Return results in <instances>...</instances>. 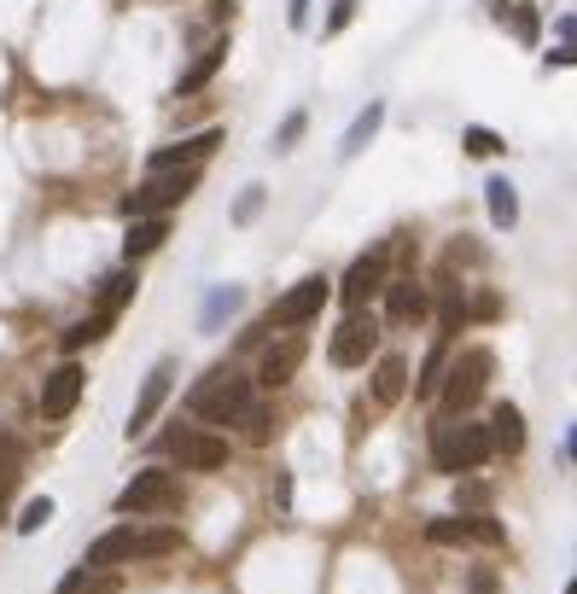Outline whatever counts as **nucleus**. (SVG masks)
Listing matches in <instances>:
<instances>
[{
	"instance_id": "obj_1",
	"label": "nucleus",
	"mask_w": 577,
	"mask_h": 594,
	"mask_svg": "<svg viewBox=\"0 0 577 594\" xmlns=\"http://www.w3.org/2000/svg\"><path fill=\"white\" fill-rule=\"evenodd\" d=\"M187 414L204 420V426H251V414H257V391H251V379L234 373V367H216V373H204L193 396H187Z\"/></svg>"
},
{
	"instance_id": "obj_2",
	"label": "nucleus",
	"mask_w": 577,
	"mask_h": 594,
	"mask_svg": "<svg viewBox=\"0 0 577 594\" xmlns=\"http://www.w3.org/2000/svg\"><path fill=\"white\" fill-rule=\"evenodd\" d=\"M496 455V431L484 420H432V466L438 472H478Z\"/></svg>"
},
{
	"instance_id": "obj_3",
	"label": "nucleus",
	"mask_w": 577,
	"mask_h": 594,
	"mask_svg": "<svg viewBox=\"0 0 577 594\" xmlns=\"http://www.w3.org/2000/svg\"><path fill=\"white\" fill-rule=\"evenodd\" d=\"M490 373H496V362H490V350H467L461 362L443 373V391H438V414L432 420H467L478 402H484V385H490Z\"/></svg>"
},
{
	"instance_id": "obj_4",
	"label": "nucleus",
	"mask_w": 577,
	"mask_h": 594,
	"mask_svg": "<svg viewBox=\"0 0 577 594\" xmlns=\"http://www.w3.org/2000/svg\"><path fill=\"white\" fill-rule=\"evenodd\" d=\"M158 455H175L187 472H222V466H228V437L199 431V426H181V420H175V426L158 437Z\"/></svg>"
},
{
	"instance_id": "obj_5",
	"label": "nucleus",
	"mask_w": 577,
	"mask_h": 594,
	"mask_svg": "<svg viewBox=\"0 0 577 594\" xmlns=\"http://www.w3.org/2000/svg\"><path fill=\"white\" fill-rule=\"evenodd\" d=\"M193 181H199V169H175V175H146L135 193H123V216L140 222V216H164L175 210L181 198L193 193Z\"/></svg>"
},
{
	"instance_id": "obj_6",
	"label": "nucleus",
	"mask_w": 577,
	"mask_h": 594,
	"mask_svg": "<svg viewBox=\"0 0 577 594\" xmlns=\"http://www.w3.org/2000/svg\"><path fill=\"white\" fill-rule=\"evenodd\" d=\"M327 297H333V280H321V274H309V280H298L292 292H280V297H274V309H269V327H280V332L304 327V321H315V315L327 309Z\"/></svg>"
},
{
	"instance_id": "obj_7",
	"label": "nucleus",
	"mask_w": 577,
	"mask_h": 594,
	"mask_svg": "<svg viewBox=\"0 0 577 594\" xmlns=\"http://www.w3.org/2000/svg\"><path fill=\"white\" fill-rule=\"evenodd\" d=\"M374 350H379V321L362 315V309H350L339 321V332H333V344H327V362L333 367H362V362H374Z\"/></svg>"
},
{
	"instance_id": "obj_8",
	"label": "nucleus",
	"mask_w": 577,
	"mask_h": 594,
	"mask_svg": "<svg viewBox=\"0 0 577 594\" xmlns=\"http://www.w3.org/2000/svg\"><path fill=\"white\" fill-rule=\"evenodd\" d=\"M175 501H181V484H175V472H135L123 495H117V513H170Z\"/></svg>"
},
{
	"instance_id": "obj_9",
	"label": "nucleus",
	"mask_w": 577,
	"mask_h": 594,
	"mask_svg": "<svg viewBox=\"0 0 577 594\" xmlns=\"http://www.w3.org/2000/svg\"><path fill=\"white\" fill-rule=\"evenodd\" d=\"M222 140H228L222 129H204V134H187V140H175V146H158V152L146 158V175H175V169H199V164H210Z\"/></svg>"
},
{
	"instance_id": "obj_10",
	"label": "nucleus",
	"mask_w": 577,
	"mask_h": 594,
	"mask_svg": "<svg viewBox=\"0 0 577 594\" xmlns=\"http://www.w3.org/2000/svg\"><path fill=\"white\" fill-rule=\"evenodd\" d=\"M379 286H391V257H385V251H368V257H356V263L344 268V286H339L344 309H362V303H368Z\"/></svg>"
},
{
	"instance_id": "obj_11",
	"label": "nucleus",
	"mask_w": 577,
	"mask_h": 594,
	"mask_svg": "<svg viewBox=\"0 0 577 594\" xmlns=\"http://www.w3.org/2000/svg\"><path fill=\"white\" fill-rule=\"evenodd\" d=\"M140 548H146V530L140 525H117L105 530V536H94V548H88V571H111V565H129L140 560Z\"/></svg>"
},
{
	"instance_id": "obj_12",
	"label": "nucleus",
	"mask_w": 577,
	"mask_h": 594,
	"mask_svg": "<svg viewBox=\"0 0 577 594\" xmlns=\"http://www.w3.org/2000/svg\"><path fill=\"white\" fill-rule=\"evenodd\" d=\"M82 379H88V373H82L76 362H59V367H53V373L41 379V414H47V420H65L70 408L82 402Z\"/></svg>"
},
{
	"instance_id": "obj_13",
	"label": "nucleus",
	"mask_w": 577,
	"mask_h": 594,
	"mask_svg": "<svg viewBox=\"0 0 577 594\" xmlns=\"http://www.w3.org/2000/svg\"><path fill=\"white\" fill-rule=\"evenodd\" d=\"M298 367H304V332H286V338H274L269 350H263V362H257V385L280 391Z\"/></svg>"
},
{
	"instance_id": "obj_14",
	"label": "nucleus",
	"mask_w": 577,
	"mask_h": 594,
	"mask_svg": "<svg viewBox=\"0 0 577 594\" xmlns=\"http://www.w3.org/2000/svg\"><path fill=\"white\" fill-rule=\"evenodd\" d=\"M170 379H175V362H158L152 373H146V385H140V396H135V414H129V426H123L129 437H146V431H152L164 396H170Z\"/></svg>"
},
{
	"instance_id": "obj_15",
	"label": "nucleus",
	"mask_w": 577,
	"mask_h": 594,
	"mask_svg": "<svg viewBox=\"0 0 577 594\" xmlns=\"http://www.w3.org/2000/svg\"><path fill=\"white\" fill-rule=\"evenodd\" d=\"M426 542H443V548L502 542V525H496V519H484V513H473V519H432V525H426Z\"/></svg>"
},
{
	"instance_id": "obj_16",
	"label": "nucleus",
	"mask_w": 577,
	"mask_h": 594,
	"mask_svg": "<svg viewBox=\"0 0 577 594\" xmlns=\"http://www.w3.org/2000/svg\"><path fill=\"white\" fill-rule=\"evenodd\" d=\"M426 309H432V292H426L420 280H391V286H385V321H391V327H420Z\"/></svg>"
},
{
	"instance_id": "obj_17",
	"label": "nucleus",
	"mask_w": 577,
	"mask_h": 594,
	"mask_svg": "<svg viewBox=\"0 0 577 594\" xmlns=\"http://www.w3.org/2000/svg\"><path fill=\"white\" fill-rule=\"evenodd\" d=\"M403 396H408V362L391 350L385 362H374V402L391 408V402H403Z\"/></svg>"
},
{
	"instance_id": "obj_18",
	"label": "nucleus",
	"mask_w": 577,
	"mask_h": 594,
	"mask_svg": "<svg viewBox=\"0 0 577 594\" xmlns=\"http://www.w3.org/2000/svg\"><path fill=\"white\" fill-rule=\"evenodd\" d=\"M164 239H170V222H164V216H140L135 228H129V239H123V257L140 263V257H152Z\"/></svg>"
},
{
	"instance_id": "obj_19",
	"label": "nucleus",
	"mask_w": 577,
	"mask_h": 594,
	"mask_svg": "<svg viewBox=\"0 0 577 594\" xmlns=\"http://www.w3.org/2000/svg\"><path fill=\"white\" fill-rule=\"evenodd\" d=\"M490 431H496V449H502V455H519V449H525V414H519L513 402H496Z\"/></svg>"
},
{
	"instance_id": "obj_20",
	"label": "nucleus",
	"mask_w": 577,
	"mask_h": 594,
	"mask_svg": "<svg viewBox=\"0 0 577 594\" xmlns=\"http://www.w3.org/2000/svg\"><path fill=\"white\" fill-rule=\"evenodd\" d=\"M379 123H385V105H379V99H374V105H362V117H356V123L344 129V140H339L344 158H356V152H362V146L379 134Z\"/></svg>"
},
{
	"instance_id": "obj_21",
	"label": "nucleus",
	"mask_w": 577,
	"mask_h": 594,
	"mask_svg": "<svg viewBox=\"0 0 577 594\" xmlns=\"http://www.w3.org/2000/svg\"><path fill=\"white\" fill-rule=\"evenodd\" d=\"M105 332H111V315H88V321H76V327L70 332H59V350H65V356H76V350H88V344H100Z\"/></svg>"
},
{
	"instance_id": "obj_22",
	"label": "nucleus",
	"mask_w": 577,
	"mask_h": 594,
	"mask_svg": "<svg viewBox=\"0 0 577 594\" xmlns=\"http://www.w3.org/2000/svg\"><path fill=\"white\" fill-rule=\"evenodd\" d=\"M239 303H245V292H239V286H222V292H210L204 297V309H199V327L204 332H216L222 327V321H228V315H234Z\"/></svg>"
},
{
	"instance_id": "obj_23",
	"label": "nucleus",
	"mask_w": 577,
	"mask_h": 594,
	"mask_svg": "<svg viewBox=\"0 0 577 594\" xmlns=\"http://www.w3.org/2000/svg\"><path fill=\"white\" fill-rule=\"evenodd\" d=\"M135 274H129V268H117V274H105L100 280V309L105 315H117V309H123V303H129V297H135Z\"/></svg>"
},
{
	"instance_id": "obj_24",
	"label": "nucleus",
	"mask_w": 577,
	"mask_h": 594,
	"mask_svg": "<svg viewBox=\"0 0 577 594\" xmlns=\"http://www.w3.org/2000/svg\"><path fill=\"white\" fill-rule=\"evenodd\" d=\"M484 193H490V222H496V228H513V222H519V193H513V181H490Z\"/></svg>"
},
{
	"instance_id": "obj_25",
	"label": "nucleus",
	"mask_w": 577,
	"mask_h": 594,
	"mask_svg": "<svg viewBox=\"0 0 577 594\" xmlns=\"http://www.w3.org/2000/svg\"><path fill=\"white\" fill-rule=\"evenodd\" d=\"M53 594H117V577H105V571H88V565H82V571H70Z\"/></svg>"
},
{
	"instance_id": "obj_26",
	"label": "nucleus",
	"mask_w": 577,
	"mask_h": 594,
	"mask_svg": "<svg viewBox=\"0 0 577 594\" xmlns=\"http://www.w3.org/2000/svg\"><path fill=\"white\" fill-rule=\"evenodd\" d=\"M222 53H228V41H210V53H204L199 65H193L187 76H181V94H199L204 82H210V76L222 70Z\"/></svg>"
},
{
	"instance_id": "obj_27",
	"label": "nucleus",
	"mask_w": 577,
	"mask_h": 594,
	"mask_svg": "<svg viewBox=\"0 0 577 594\" xmlns=\"http://www.w3.org/2000/svg\"><path fill=\"white\" fill-rule=\"evenodd\" d=\"M461 146H467V158H502V152H508V140H502V134H496V129H478V123L461 134Z\"/></svg>"
},
{
	"instance_id": "obj_28",
	"label": "nucleus",
	"mask_w": 577,
	"mask_h": 594,
	"mask_svg": "<svg viewBox=\"0 0 577 594\" xmlns=\"http://www.w3.org/2000/svg\"><path fill=\"white\" fill-rule=\"evenodd\" d=\"M443 373H449V367H443V344H432V356H426V367H420L414 391H420V396H438L443 391Z\"/></svg>"
},
{
	"instance_id": "obj_29",
	"label": "nucleus",
	"mask_w": 577,
	"mask_h": 594,
	"mask_svg": "<svg viewBox=\"0 0 577 594\" xmlns=\"http://www.w3.org/2000/svg\"><path fill=\"white\" fill-rule=\"evenodd\" d=\"M47 519H53V501H47V495H35V501H24V513H18L12 525H18V536H35Z\"/></svg>"
},
{
	"instance_id": "obj_30",
	"label": "nucleus",
	"mask_w": 577,
	"mask_h": 594,
	"mask_svg": "<svg viewBox=\"0 0 577 594\" xmlns=\"http://www.w3.org/2000/svg\"><path fill=\"white\" fill-rule=\"evenodd\" d=\"M304 129H309V117H304V111H286V117H280V129H274V152H292Z\"/></svg>"
},
{
	"instance_id": "obj_31",
	"label": "nucleus",
	"mask_w": 577,
	"mask_h": 594,
	"mask_svg": "<svg viewBox=\"0 0 577 594\" xmlns=\"http://www.w3.org/2000/svg\"><path fill=\"white\" fill-rule=\"evenodd\" d=\"M263 204H269L263 187H245V193L234 198V222H239V228H245V222H257V216H263Z\"/></svg>"
},
{
	"instance_id": "obj_32",
	"label": "nucleus",
	"mask_w": 577,
	"mask_h": 594,
	"mask_svg": "<svg viewBox=\"0 0 577 594\" xmlns=\"http://www.w3.org/2000/svg\"><path fill=\"white\" fill-rule=\"evenodd\" d=\"M513 6H519V12H508L513 35H519V41H537V30H543V24H537V12H531V0H513Z\"/></svg>"
},
{
	"instance_id": "obj_33",
	"label": "nucleus",
	"mask_w": 577,
	"mask_h": 594,
	"mask_svg": "<svg viewBox=\"0 0 577 594\" xmlns=\"http://www.w3.org/2000/svg\"><path fill=\"white\" fill-rule=\"evenodd\" d=\"M350 18H356V0H333V12H327V35H339Z\"/></svg>"
},
{
	"instance_id": "obj_34",
	"label": "nucleus",
	"mask_w": 577,
	"mask_h": 594,
	"mask_svg": "<svg viewBox=\"0 0 577 594\" xmlns=\"http://www.w3.org/2000/svg\"><path fill=\"white\" fill-rule=\"evenodd\" d=\"M473 594H496V577H490V571H473Z\"/></svg>"
},
{
	"instance_id": "obj_35",
	"label": "nucleus",
	"mask_w": 577,
	"mask_h": 594,
	"mask_svg": "<svg viewBox=\"0 0 577 594\" xmlns=\"http://www.w3.org/2000/svg\"><path fill=\"white\" fill-rule=\"evenodd\" d=\"M309 18V0H292V12H286V24H292V30H298V24H304Z\"/></svg>"
},
{
	"instance_id": "obj_36",
	"label": "nucleus",
	"mask_w": 577,
	"mask_h": 594,
	"mask_svg": "<svg viewBox=\"0 0 577 594\" xmlns=\"http://www.w3.org/2000/svg\"><path fill=\"white\" fill-rule=\"evenodd\" d=\"M566 455H572V461H577V426L566 431Z\"/></svg>"
},
{
	"instance_id": "obj_37",
	"label": "nucleus",
	"mask_w": 577,
	"mask_h": 594,
	"mask_svg": "<svg viewBox=\"0 0 577 594\" xmlns=\"http://www.w3.org/2000/svg\"><path fill=\"white\" fill-rule=\"evenodd\" d=\"M566 594H577V577H572V583H566Z\"/></svg>"
}]
</instances>
